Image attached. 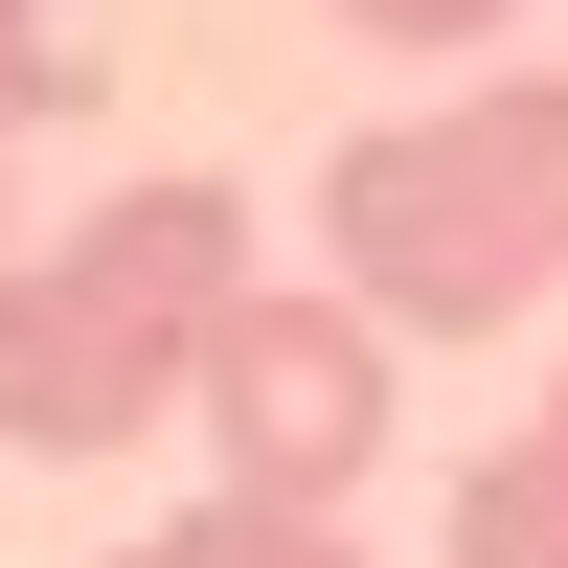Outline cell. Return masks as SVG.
Returning <instances> with one entry per match:
<instances>
[{"label":"cell","instance_id":"obj_5","mask_svg":"<svg viewBox=\"0 0 568 568\" xmlns=\"http://www.w3.org/2000/svg\"><path fill=\"white\" fill-rule=\"evenodd\" d=\"M114 568H342V524H296V500H227V478H205L182 524H136Z\"/></svg>","mask_w":568,"mask_h":568},{"label":"cell","instance_id":"obj_1","mask_svg":"<svg viewBox=\"0 0 568 568\" xmlns=\"http://www.w3.org/2000/svg\"><path fill=\"white\" fill-rule=\"evenodd\" d=\"M318 296H364L387 342H500L568 318V69H478L433 114L318 160Z\"/></svg>","mask_w":568,"mask_h":568},{"label":"cell","instance_id":"obj_3","mask_svg":"<svg viewBox=\"0 0 568 568\" xmlns=\"http://www.w3.org/2000/svg\"><path fill=\"white\" fill-rule=\"evenodd\" d=\"M182 409L227 433V500H296V524H342V500L387 478V318H364V296H273V273H251Z\"/></svg>","mask_w":568,"mask_h":568},{"label":"cell","instance_id":"obj_6","mask_svg":"<svg viewBox=\"0 0 568 568\" xmlns=\"http://www.w3.org/2000/svg\"><path fill=\"white\" fill-rule=\"evenodd\" d=\"M23 114H69V45H45V0H0V160H23Z\"/></svg>","mask_w":568,"mask_h":568},{"label":"cell","instance_id":"obj_2","mask_svg":"<svg viewBox=\"0 0 568 568\" xmlns=\"http://www.w3.org/2000/svg\"><path fill=\"white\" fill-rule=\"evenodd\" d=\"M227 296H251V205H227L205 160L114 182L69 251L0 273V433H23V455H136L182 387H205Z\"/></svg>","mask_w":568,"mask_h":568},{"label":"cell","instance_id":"obj_4","mask_svg":"<svg viewBox=\"0 0 568 568\" xmlns=\"http://www.w3.org/2000/svg\"><path fill=\"white\" fill-rule=\"evenodd\" d=\"M455 568H568V342H546V387L478 433V478H455Z\"/></svg>","mask_w":568,"mask_h":568},{"label":"cell","instance_id":"obj_7","mask_svg":"<svg viewBox=\"0 0 568 568\" xmlns=\"http://www.w3.org/2000/svg\"><path fill=\"white\" fill-rule=\"evenodd\" d=\"M342 23H364V45H478L500 0H342Z\"/></svg>","mask_w":568,"mask_h":568}]
</instances>
